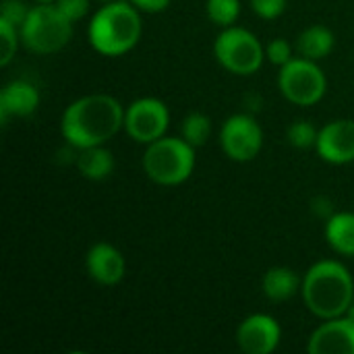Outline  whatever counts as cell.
Here are the masks:
<instances>
[{"instance_id":"10","label":"cell","mask_w":354,"mask_h":354,"mask_svg":"<svg viewBox=\"0 0 354 354\" xmlns=\"http://www.w3.org/2000/svg\"><path fill=\"white\" fill-rule=\"evenodd\" d=\"M282 340V328L268 313L245 317L236 330V344L245 354H272Z\"/></svg>"},{"instance_id":"24","label":"cell","mask_w":354,"mask_h":354,"mask_svg":"<svg viewBox=\"0 0 354 354\" xmlns=\"http://www.w3.org/2000/svg\"><path fill=\"white\" fill-rule=\"evenodd\" d=\"M251 8L259 19H278L284 8H286V0H251Z\"/></svg>"},{"instance_id":"8","label":"cell","mask_w":354,"mask_h":354,"mask_svg":"<svg viewBox=\"0 0 354 354\" xmlns=\"http://www.w3.org/2000/svg\"><path fill=\"white\" fill-rule=\"evenodd\" d=\"M170 127V110L158 97H139L124 108V133L143 145L166 135Z\"/></svg>"},{"instance_id":"28","label":"cell","mask_w":354,"mask_h":354,"mask_svg":"<svg viewBox=\"0 0 354 354\" xmlns=\"http://www.w3.org/2000/svg\"><path fill=\"white\" fill-rule=\"evenodd\" d=\"M35 2H56V0H35Z\"/></svg>"},{"instance_id":"15","label":"cell","mask_w":354,"mask_h":354,"mask_svg":"<svg viewBox=\"0 0 354 354\" xmlns=\"http://www.w3.org/2000/svg\"><path fill=\"white\" fill-rule=\"evenodd\" d=\"M303 286V280L297 276L295 270L286 266H274L263 274L261 280V290L263 295L274 301V303H284L290 301Z\"/></svg>"},{"instance_id":"26","label":"cell","mask_w":354,"mask_h":354,"mask_svg":"<svg viewBox=\"0 0 354 354\" xmlns=\"http://www.w3.org/2000/svg\"><path fill=\"white\" fill-rule=\"evenodd\" d=\"M27 12H29V8H25V4H23V2L6 0V2L2 4V12H0V17L8 19L10 23H15L17 27H21V23L25 21Z\"/></svg>"},{"instance_id":"14","label":"cell","mask_w":354,"mask_h":354,"mask_svg":"<svg viewBox=\"0 0 354 354\" xmlns=\"http://www.w3.org/2000/svg\"><path fill=\"white\" fill-rule=\"evenodd\" d=\"M37 106H39V89L25 79H15L6 83L0 91L2 124H6L10 118H25L33 114Z\"/></svg>"},{"instance_id":"18","label":"cell","mask_w":354,"mask_h":354,"mask_svg":"<svg viewBox=\"0 0 354 354\" xmlns=\"http://www.w3.org/2000/svg\"><path fill=\"white\" fill-rule=\"evenodd\" d=\"M334 46H336V35L326 25H311V27L303 29L297 39V48H299L301 56H305L309 60H317V62L324 60L326 56H330Z\"/></svg>"},{"instance_id":"22","label":"cell","mask_w":354,"mask_h":354,"mask_svg":"<svg viewBox=\"0 0 354 354\" xmlns=\"http://www.w3.org/2000/svg\"><path fill=\"white\" fill-rule=\"evenodd\" d=\"M19 37L21 35H17V25L0 17V66H8L15 58Z\"/></svg>"},{"instance_id":"7","label":"cell","mask_w":354,"mask_h":354,"mask_svg":"<svg viewBox=\"0 0 354 354\" xmlns=\"http://www.w3.org/2000/svg\"><path fill=\"white\" fill-rule=\"evenodd\" d=\"M278 89L295 106H315L326 95L328 79L317 60L299 56L280 66Z\"/></svg>"},{"instance_id":"4","label":"cell","mask_w":354,"mask_h":354,"mask_svg":"<svg viewBox=\"0 0 354 354\" xmlns=\"http://www.w3.org/2000/svg\"><path fill=\"white\" fill-rule=\"evenodd\" d=\"M195 147L183 137H160L143 151L145 176L162 187H176L191 178L195 170Z\"/></svg>"},{"instance_id":"13","label":"cell","mask_w":354,"mask_h":354,"mask_svg":"<svg viewBox=\"0 0 354 354\" xmlns=\"http://www.w3.org/2000/svg\"><path fill=\"white\" fill-rule=\"evenodd\" d=\"M85 270L95 284L116 286L124 278L127 261L114 245L102 241L89 247L85 255Z\"/></svg>"},{"instance_id":"23","label":"cell","mask_w":354,"mask_h":354,"mask_svg":"<svg viewBox=\"0 0 354 354\" xmlns=\"http://www.w3.org/2000/svg\"><path fill=\"white\" fill-rule=\"evenodd\" d=\"M266 58L276 64V66H284L288 64L295 56H292V46L288 39L284 37H274L272 41H268L266 46Z\"/></svg>"},{"instance_id":"2","label":"cell","mask_w":354,"mask_h":354,"mask_svg":"<svg viewBox=\"0 0 354 354\" xmlns=\"http://www.w3.org/2000/svg\"><path fill=\"white\" fill-rule=\"evenodd\" d=\"M301 295L315 317H342L354 303V280L344 263L322 259L305 272Z\"/></svg>"},{"instance_id":"3","label":"cell","mask_w":354,"mask_h":354,"mask_svg":"<svg viewBox=\"0 0 354 354\" xmlns=\"http://www.w3.org/2000/svg\"><path fill=\"white\" fill-rule=\"evenodd\" d=\"M141 33V10H137L131 0H112L102 4L87 27L91 48L108 58L131 52L139 44Z\"/></svg>"},{"instance_id":"21","label":"cell","mask_w":354,"mask_h":354,"mask_svg":"<svg viewBox=\"0 0 354 354\" xmlns=\"http://www.w3.org/2000/svg\"><path fill=\"white\" fill-rule=\"evenodd\" d=\"M317 137H319V129H315V124L309 120H295L286 131V139L295 149L315 147Z\"/></svg>"},{"instance_id":"1","label":"cell","mask_w":354,"mask_h":354,"mask_svg":"<svg viewBox=\"0 0 354 354\" xmlns=\"http://www.w3.org/2000/svg\"><path fill=\"white\" fill-rule=\"evenodd\" d=\"M120 129H124V108L108 93L77 97L60 118V135L75 149L106 145Z\"/></svg>"},{"instance_id":"9","label":"cell","mask_w":354,"mask_h":354,"mask_svg":"<svg viewBox=\"0 0 354 354\" xmlns=\"http://www.w3.org/2000/svg\"><path fill=\"white\" fill-rule=\"evenodd\" d=\"M220 145L232 162H251L263 147V129L251 114H232L222 122Z\"/></svg>"},{"instance_id":"19","label":"cell","mask_w":354,"mask_h":354,"mask_svg":"<svg viewBox=\"0 0 354 354\" xmlns=\"http://www.w3.org/2000/svg\"><path fill=\"white\" fill-rule=\"evenodd\" d=\"M180 137L195 149L203 147L212 137V118L203 112H191L180 124Z\"/></svg>"},{"instance_id":"17","label":"cell","mask_w":354,"mask_h":354,"mask_svg":"<svg viewBox=\"0 0 354 354\" xmlns=\"http://www.w3.org/2000/svg\"><path fill=\"white\" fill-rule=\"evenodd\" d=\"M75 164L81 176H85L87 180H104L114 170V156L108 147L93 145V147L79 149Z\"/></svg>"},{"instance_id":"5","label":"cell","mask_w":354,"mask_h":354,"mask_svg":"<svg viewBox=\"0 0 354 354\" xmlns=\"http://www.w3.org/2000/svg\"><path fill=\"white\" fill-rule=\"evenodd\" d=\"M73 21L62 15L54 2H37L31 6L19 27L23 46L33 54H56L73 37Z\"/></svg>"},{"instance_id":"11","label":"cell","mask_w":354,"mask_h":354,"mask_svg":"<svg viewBox=\"0 0 354 354\" xmlns=\"http://www.w3.org/2000/svg\"><path fill=\"white\" fill-rule=\"evenodd\" d=\"M317 156L334 166H344L354 162V120L338 118L319 129L315 143Z\"/></svg>"},{"instance_id":"27","label":"cell","mask_w":354,"mask_h":354,"mask_svg":"<svg viewBox=\"0 0 354 354\" xmlns=\"http://www.w3.org/2000/svg\"><path fill=\"white\" fill-rule=\"evenodd\" d=\"M172 0H131V4L141 10V12H149V15H156V12H162L170 6Z\"/></svg>"},{"instance_id":"20","label":"cell","mask_w":354,"mask_h":354,"mask_svg":"<svg viewBox=\"0 0 354 354\" xmlns=\"http://www.w3.org/2000/svg\"><path fill=\"white\" fill-rule=\"evenodd\" d=\"M207 19L218 27H230L241 17V0H207L205 2Z\"/></svg>"},{"instance_id":"25","label":"cell","mask_w":354,"mask_h":354,"mask_svg":"<svg viewBox=\"0 0 354 354\" xmlns=\"http://www.w3.org/2000/svg\"><path fill=\"white\" fill-rule=\"evenodd\" d=\"M89 2L91 0H56L54 4L62 10V15H66L73 23H77L89 12Z\"/></svg>"},{"instance_id":"6","label":"cell","mask_w":354,"mask_h":354,"mask_svg":"<svg viewBox=\"0 0 354 354\" xmlns=\"http://www.w3.org/2000/svg\"><path fill=\"white\" fill-rule=\"evenodd\" d=\"M214 56L228 73L249 77L261 68L266 60V48L253 31L239 25H230L224 27L216 37Z\"/></svg>"},{"instance_id":"12","label":"cell","mask_w":354,"mask_h":354,"mask_svg":"<svg viewBox=\"0 0 354 354\" xmlns=\"http://www.w3.org/2000/svg\"><path fill=\"white\" fill-rule=\"evenodd\" d=\"M309 354H354V317L324 319L307 342Z\"/></svg>"},{"instance_id":"16","label":"cell","mask_w":354,"mask_h":354,"mask_svg":"<svg viewBox=\"0 0 354 354\" xmlns=\"http://www.w3.org/2000/svg\"><path fill=\"white\" fill-rule=\"evenodd\" d=\"M326 241L328 245L344 257H354V214L338 212L326 220Z\"/></svg>"},{"instance_id":"29","label":"cell","mask_w":354,"mask_h":354,"mask_svg":"<svg viewBox=\"0 0 354 354\" xmlns=\"http://www.w3.org/2000/svg\"><path fill=\"white\" fill-rule=\"evenodd\" d=\"M97 2H102V4H106V2H112V0H97Z\"/></svg>"}]
</instances>
